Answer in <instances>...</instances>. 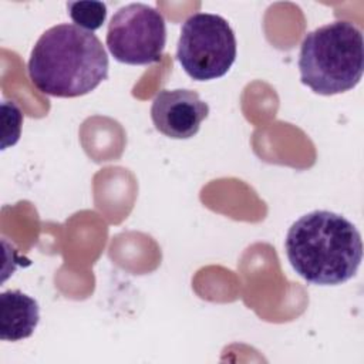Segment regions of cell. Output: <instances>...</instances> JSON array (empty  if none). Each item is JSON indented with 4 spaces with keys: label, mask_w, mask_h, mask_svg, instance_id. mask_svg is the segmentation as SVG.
I'll list each match as a JSON object with an SVG mask.
<instances>
[{
    "label": "cell",
    "mask_w": 364,
    "mask_h": 364,
    "mask_svg": "<svg viewBox=\"0 0 364 364\" xmlns=\"http://www.w3.org/2000/svg\"><path fill=\"white\" fill-rule=\"evenodd\" d=\"M1 149H6L7 146L14 145L18 141L23 124V114L13 101L1 102Z\"/></svg>",
    "instance_id": "9"
},
{
    "label": "cell",
    "mask_w": 364,
    "mask_h": 364,
    "mask_svg": "<svg viewBox=\"0 0 364 364\" xmlns=\"http://www.w3.org/2000/svg\"><path fill=\"white\" fill-rule=\"evenodd\" d=\"M300 80L313 92L336 95L353 90L363 77V31L336 20L307 33L300 44Z\"/></svg>",
    "instance_id": "3"
},
{
    "label": "cell",
    "mask_w": 364,
    "mask_h": 364,
    "mask_svg": "<svg viewBox=\"0 0 364 364\" xmlns=\"http://www.w3.org/2000/svg\"><path fill=\"white\" fill-rule=\"evenodd\" d=\"M284 247L294 272L318 286L348 282L363 259L358 229L330 210H313L297 219L287 230Z\"/></svg>",
    "instance_id": "2"
},
{
    "label": "cell",
    "mask_w": 364,
    "mask_h": 364,
    "mask_svg": "<svg viewBox=\"0 0 364 364\" xmlns=\"http://www.w3.org/2000/svg\"><path fill=\"white\" fill-rule=\"evenodd\" d=\"M40 321L36 299L21 290H6L0 294V338L18 341L30 337Z\"/></svg>",
    "instance_id": "7"
},
{
    "label": "cell",
    "mask_w": 364,
    "mask_h": 364,
    "mask_svg": "<svg viewBox=\"0 0 364 364\" xmlns=\"http://www.w3.org/2000/svg\"><path fill=\"white\" fill-rule=\"evenodd\" d=\"M67 10L75 26L87 30H98L107 18V4L102 1H68Z\"/></svg>",
    "instance_id": "8"
},
{
    "label": "cell",
    "mask_w": 364,
    "mask_h": 364,
    "mask_svg": "<svg viewBox=\"0 0 364 364\" xmlns=\"http://www.w3.org/2000/svg\"><path fill=\"white\" fill-rule=\"evenodd\" d=\"M209 115V105L192 90H162L151 105L155 128L173 139H189L198 134L200 122Z\"/></svg>",
    "instance_id": "6"
},
{
    "label": "cell",
    "mask_w": 364,
    "mask_h": 364,
    "mask_svg": "<svg viewBox=\"0 0 364 364\" xmlns=\"http://www.w3.org/2000/svg\"><path fill=\"white\" fill-rule=\"evenodd\" d=\"M109 61L100 38L75 24H57L36 41L27 71L34 87L58 98L81 97L108 77Z\"/></svg>",
    "instance_id": "1"
},
{
    "label": "cell",
    "mask_w": 364,
    "mask_h": 364,
    "mask_svg": "<svg viewBox=\"0 0 364 364\" xmlns=\"http://www.w3.org/2000/svg\"><path fill=\"white\" fill-rule=\"evenodd\" d=\"M105 43L119 63L129 65L158 63L166 44L165 18L148 4H127L111 17Z\"/></svg>",
    "instance_id": "5"
},
{
    "label": "cell",
    "mask_w": 364,
    "mask_h": 364,
    "mask_svg": "<svg viewBox=\"0 0 364 364\" xmlns=\"http://www.w3.org/2000/svg\"><path fill=\"white\" fill-rule=\"evenodd\" d=\"M236 37L228 20L210 13L189 16L181 28L176 60L196 81L223 77L236 60Z\"/></svg>",
    "instance_id": "4"
}]
</instances>
